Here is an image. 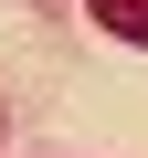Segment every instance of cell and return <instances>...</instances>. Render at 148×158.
Returning a JSON list of instances; mask_svg holds the SVG:
<instances>
[{"instance_id":"cell-1","label":"cell","mask_w":148,"mask_h":158,"mask_svg":"<svg viewBox=\"0 0 148 158\" xmlns=\"http://www.w3.org/2000/svg\"><path fill=\"white\" fill-rule=\"evenodd\" d=\"M85 11H95L116 42H137V53H148V0H85Z\"/></svg>"}]
</instances>
